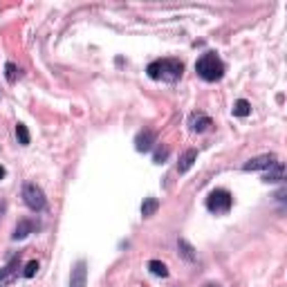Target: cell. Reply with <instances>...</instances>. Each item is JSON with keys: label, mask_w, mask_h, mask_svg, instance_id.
<instances>
[{"label": "cell", "mask_w": 287, "mask_h": 287, "mask_svg": "<svg viewBox=\"0 0 287 287\" xmlns=\"http://www.w3.org/2000/svg\"><path fill=\"white\" fill-rule=\"evenodd\" d=\"M88 285V265L86 260H79L70 276V287H86Z\"/></svg>", "instance_id": "7"}, {"label": "cell", "mask_w": 287, "mask_h": 287, "mask_svg": "<svg viewBox=\"0 0 287 287\" xmlns=\"http://www.w3.org/2000/svg\"><path fill=\"white\" fill-rule=\"evenodd\" d=\"M198 162V150H193V148H189L187 153H184L182 157H179V162H177V173L182 175V173H187L191 166Z\"/></svg>", "instance_id": "10"}, {"label": "cell", "mask_w": 287, "mask_h": 287, "mask_svg": "<svg viewBox=\"0 0 287 287\" xmlns=\"http://www.w3.org/2000/svg\"><path fill=\"white\" fill-rule=\"evenodd\" d=\"M177 249H179V254L187 258L189 263H193V260H195V249H193V247H191L184 238H179V240H177Z\"/></svg>", "instance_id": "14"}, {"label": "cell", "mask_w": 287, "mask_h": 287, "mask_svg": "<svg viewBox=\"0 0 287 287\" xmlns=\"http://www.w3.org/2000/svg\"><path fill=\"white\" fill-rule=\"evenodd\" d=\"M285 179V164L283 162H276L274 166H269L265 171V175H263V182L267 184H276V182H283Z\"/></svg>", "instance_id": "9"}, {"label": "cell", "mask_w": 287, "mask_h": 287, "mask_svg": "<svg viewBox=\"0 0 287 287\" xmlns=\"http://www.w3.org/2000/svg\"><path fill=\"white\" fill-rule=\"evenodd\" d=\"M22 200H25V204L30 206L32 211H36V213L47 209V198H45L43 189L38 187V184H34V182H27L25 187H22Z\"/></svg>", "instance_id": "3"}, {"label": "cell", "mask_w": 287, "mask_h": 287, "mask_svg": "<svg viewBox=\"0 0 287 287\" xmlns=\"http://www.w3.org/2000/svg\"><path fill=\"white\" fill-rule=\"evenodd\" d=\"M5 209H7V204H5V200L0 198V218H3V213H5Z\"/></svg>", "instance_id": "21"}, {"label": "cell", "mask_w": 287, "mask_h": 287, "mask_svg": "<svg viewBox=\"0 0 287 287\" xmlns=\"http://www.w3.org/2000/svg\"><path fill=\"white\" fill-rule=\"evenodd\" d=\"M233 204V195L229 193L227 189H216L209 193V198H206V209L211 213H227L231 209Z\"/></svg>", "instance_id": "4"}, {"label": "cell", "mask_w": 287, "mask_h": 287, "mask_svg": "<svg viewBox=\"0 0 287 287\" xmlns=\"http://www.w3.org/2000/svg\"><path fill=\"white\" fill-rule=\"evenodd\" d=\"M249 112H251V103L247 99H238L233 103V115L236 117H247Z\"/></svg>", "instance_id": "15"}, {"label": "cell", "mask_w": 287, "mask_h": 287, "mask_svg": "<svg viewBox=\"0 0 287 287\" xmlns=\"http://www.w3.org/2000/svg\"><path fill=\"white\" fill-rule=\"evenodd\" d=\"M18 269H20V256H16V258H11L3 269H0V285L11 283V280L18 276Z\"/></svg>", "instance_id": "8"}, {"label": "cell", "mask_w": 287, "mask_h": 287, "mask_svg": "<svg viewBox=\"0 0 287 287\" xmlns=\"http://www.w3.org/2000/svg\"><path fill=\"white\" fill-rule=\"evenodd\" d=\"M34 231V222L32 220H20L18 224H16V229H14V233H11V238L14 240H22V238H27V236H30Z\"/></svg>", "instance_id": "12"}, {"label": "cell", "mask_w": 287, "mask_h": 287, "mask_svg": "<svg viewBox=\"0 0 287 287\" xmlns=\"http://www.w3.org/2000/svg\"><path fill=\"white\" fill-rule=\"evenodd\" d=\"M202 287H220V285H216V283H206V285H202Z\"/></svg>", "instance_id": "22"}, {"label": "cell", "mask_w": 287, "mask_h": 287, "mask_svg": "<svg viewBox=\"0 0 287 287\" xmlns=\"http://www.w3.org/2000/svg\"><path fill=\"white\" fill-rule=\"evenodd\" d=\"M157 209H160V200H157V198H146L144 204H142V216L144 218H150Z\"/></svg>", "instance_id": "13"}, {"label": "cell", "mask_w": 287, "mask_h": 287, "mask_svg": "<svg viewBox=\"0 0 287 287\" xmlns=\"http://www.w3.org/2000/svg\"><path fill=\"white\" fill-rule=\"evenodd\" d=\"M148 76L153 81H164V83H175L182 79L184 72V63L177 59H157L153 61L148 67H146Z\"/></svg>", "instance_id": "1"}, {"label": "cell", "mask_w": 287, "mask_h": 287, "mask_svg": "<svg viewBox=\"0 0 287 287\" xmlns=\"http://www.w3.org/2000/svg\"><path fill=\"white\" fill-rule=\"evenodd\" d=\"M3 177H5V168L0 166V179H3Z\"/></svg>", "instance_id": "23"}, {"label": "cell", "mask_w": 287, "mask_h": 287, "mask_svg": "<svg viewBox=\"0 0 287 287\" xmlns=\"http://www.w3.org/2000/svg\"><path fill=\"white\" fill-rule=\"evenodd\" d=\"M16 135H18V142H20L22 146L30 144V131H27L25 123H18V126H16Z\"/></svg>", "instance_id": "17"}, {"label": "cell", "mask_w": 287, "mask_h": 287, "mask_svg": "<svg viewBox=\"0 0 287 287\" xmlns=\"http://www.w3.org/2000/svg\"><path fill=\"white\" fill-rule=\"evenodd\" d=\"M5 76H7L9 83H16V79H18V65H16V63H7V65H5Z\"/></svg>", "instance_id": "18"}, {"label": "cell", "mask_w": 287, "mask_h": 287, "mask_svg": "<svg viewBox=\"0 0 287 287\" xmlns=\"http://www.w3.org/2000/svg\"><path fill=\"white\" fill-rule=\"evenodd\" d=\"M153 144H155V133L150 131V128L139 131V135L135 137V148H137L139 153H148V150L153 148Z\"/></svg>", "instance_id": "6"}, {"label": "cell", "mask_w": 287, "mask_h": 287, "mask_svg": "<svg viewBox=\"0 0 287 287\" xmlns=\"http://www.w3.org/2000/svg\"><path fill=\"white\" fill-rule=\"evenodd\" d=\"M211 126H213L211 117H206V115H193L191 117V131L193 133H204V131H209Z\"/></svg>", "instance_id": "11"}, {"label": "cell", "mask_w": 287, "mask_h": 287, "mask_svg": "<svg viewBox=\"0 0 287 287\" xmlns=\"http://www.w3.org/2000/svg\"><path fill=\"white\" fill-rule=\"evenodd\" d=\"M168 155H171V150H168L166 146H162V148L155 153V157H153L155 164H162V162H166V160H168Z\"/></svg>", "instance_id": "20"}, {"label": "cell", "mask_w": 287, "mask_h": 287, "mask_svg": "<svg viewBox=\"0 0 287 287\" xmlns=\"http://www.w3.org/2000/svg\"><path fill=\"white\" fill-rule=\"evenodd\" d=\"M195 72H198V76L204 79V81L216 83V81H220V79L224 76V63H222V59L216 52H206V54H202L198 59V63H195Z\"/></svg>", "instance_id": "2"}, {"label": "cell", "mask_w": 287, "mask_h": 287, "mask_svg": "<svg viewBox=\"0 0 287 287\" xmlns=\"http://www.w3.org/2000/svg\"><path fill=\"white\" fill-rule=\"evenodd\" d=\"M276 162H278V157L274 155V153H265V155L251 157V160L243 166V171H267V168L274 166Z\"/></svg>", "instance_id": "5"}, {"label": "cell", "mask_w": 287, "mask_h": 287, "mask_svg": "<svg viewBox=\"0 0 287 287\" xmlns=\"http://www.w3.org/2000/svg\"><path fill=\"white\" fill-rule=\"evenodd\" d=\"M148 269H150V274H155V276H162V278L168 276V267L162 260H150L148 263Z\"/></svg>", "instance_id": "16"}, {"label": "cell", "mask_w": 287, "mask_h": 287, "mask_svg": "<svg viewBox=\"0 0 287 287\" xmlns=\"http://www.w3.org/2000/svg\"><path fill=\"white\" fill-rule=\"evenodd\" d=\"M36 272H38V260H30V263L25 265V269H22V276H25V278H32Z\"/></svg>", "instance_id": "19"}]
</instances>
